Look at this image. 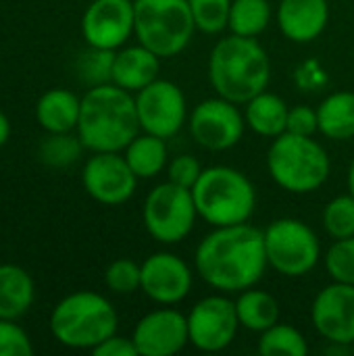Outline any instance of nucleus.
Segmentation results:
<instances>
[{"instance_id":"f257e3e1","label":"nucleus","mask_w":354,"mask_h":356,"mask_svg":"<svg viewBox=\"0 0 354 356\" xmlns=\"http://www.w3.org/2000/svg\"><path fill=\"white\" fill-rule=\"evenodd\" d=\"M267 267L265 234L250 223L213 227L194 252V269L200 280L223 294L257 286Z\"/></svg>"},{"instance_id":"f03ea898","label":"nucleus","mask_w":354,"mask_h":356,"mask_svg":"<svg viewBox=\"0 0 354 356\" xmlns=\"http://www.w3.org/2000/svg\"><path fill=\"white\" fill-rule=\"evenodd\" d=\"M142 131L136 96L113 81L88 88L75 134L90 152H123Z\"/></svg>"},{"instance_id":"7ed1b4c3","label":"nucleus","mask_w":354,"mask_h":356,"mask_svg":"<svg viewBox=\"0 0 354 356\" xmlns=\"http://www.w3.org/2000/svg\"><path fill=\"white\" fill-rule=\"evenodd\" d=\"M209 81L217 96L246 104L271 81V58L257 38L225 35L209 54Z\"/></svg>"},{"instance_id":"20e7f679","label":"nucleus","mask_w":354,"mask_h":356,"mask_svg":"<svg viewBox=\"0 0 354 356\" xmlns=\"http://www.w3.org/2000/svg\"><path fill=\"white\" fill-rule=\"evenodd\" d=\"M119 315L108 298L98 292L79 290L65 296L50 313L52 338L75 350H94L117 334Z\"/></svg>"},{"instance_id":"39448f33","label":"nucleus","mask_w":354,"mask_h":356,"mask_svg":"<svg viewBox=\"0 0 354 356\" xmlns=\"http://www.w3.org/2000/svg\"><path fill=\"white\" fill-rule=\"evenodd\" d=\"M198 217L211 227L248 223L257 209V190L238 169L227 165L207 167L192 188Z\"/></svg>"},{"instance_id":"423d86ee","label":"nucleus","mask_w":354,"mask_h":356,"mask_svg":"<svg viewBox=\"0 0 354 356\" xmlns=\"http://www.w3.org/2000/svg\"><path fill=\"white\" fill-rule=\"evenodd\" d=\"M330 154L315 136L282 134L267 150V171L271 179L290 194H311L330 177Z\"/></svg>"},{"instance_id":"0eeeda50","label":"nucleus","mask_w":354,"mask_h":356,"mask_svg":"<svg viewBox=\"0 0 354 356\" xmlns=\"http://www.w3.org/2000/svg\"><path fill=\"white\" fill-rule=\"evenodd\" d=\"M136 40L161 58H173L190 44L196 23L188 0H134Z\"/></svg>"},{"instance_id":"6e6552de","label":"nucleus","mask_w":354,"mask_h":356,"mask_svg":"<svg viewBox=\"0 0 354 356\" xmlns=\"http://www.w3.org/2000/svg\"><path fill=\"white\" fill-rule=\"evenodd\" d=\"M265 234V252L269 267L284 277L309 275L321 259V242L311 225L300 219L284 217L269 223Z\"/></svg>"},{"instance_id":"1a4fd4ad","label":"nucleus","mask_w":354,"mask_h":356,"mask_svg":"<svg viewBox=\"0 0 354 356\" xmlns=\"http://www.w3.org/2000/svg\"><path fill=\"white\" fill-rule=\"evenodd\" d=\"M198 219L192 190L173 181L154 186L142 207V223L148 236L161 244H179L186 240Z\"/></svg>"},{"instance_id":"9d476101","label":"nucleus","mask_w":354,"mask_h":356,"mask_svg":"<svg viewBox=\"0 0 354 356\" xmlns=\"http://www.w3.org/2000/svg\"><path fill=\"white\" fill-rule=\"evenodd\" d=\"M186 317L190 344L200 353H221L230 348L240 332L236 300L223 292L200 298Z\"/></svg>"},{"instance_id":"9b49d317","label":"nucleus","mask_w":354,"mask_h":356,"mask_svg":"<svg viewBox=\"0 0 354 356\" xmlns=\"http://www.w3.org/2000/svg\"><path fill=\"white\" fill-rule=\"evenodd\" d=\"M240 104L221 96L198 102L188 117V131L192 140L211 152H223L234 148L246 129L244 111Z\"/></svg>"},{"instance_id":"f8f14e48","label":"nucleus","mask_w":354,"mask_h":356,"mask_svg":"<svg viewBox=\"0 0 354 356\" xmlns=\"http://www.w3.org/2000/svg\"><path fill=\"white\" fill-rule=\"evenodd\" d=\"M134 96L142 131L171 140L188 123V102L177 83L159 77Z\"/></svg>"},{"instance_id":"ddd939ff","label":"nucleus","mask_w":354,"mask_h":356,"mask_svg":"<svg viewBox=\"0 0 354 356\" xmlns=\"http://www.w3.org/2000/svg\"><path fill=\"white\" fill-rule=\"evenodd\" d=\"M81 184L92 200L104 207H119L136 194L138 175L123 152H92L81 169Z\"/></svg>"},{"instance_id":"4468645a","label":"nucleus","mask_w":354,"mask_h":356,"mask_svg":"<svg viewBox=\"0 0 354 356\" xmlns=\"http://www.w3.org/2000/svg\"><path fill=\"white\" fill-rule=\"evenodd\" d=\"M136 31L134 0H90L81 17V35L88 46L119 50Z\"/></svg>"},{"instance_id":"2eb2a0df","label":"nucleus","mask_w":354,"mask_h":356,"mask_svg":"<svg viewBox=\"0 0 354 356\" xmlns=\"http://www.w3.org/2000/svg\"><path fill=\"white\" fill-rule=\"evenodd\" d=\"M131 340L140 356H175L188 344V317L171 307L146 313L134 327Z\"/></svg>"},{"instance_id":"dca6fc26","label":"nucleus","mask_w":354,"mask_h":356,"mask_svg":"<svg viewBox=\"0 0 354 356\" xmlns=\"http://www.w3.org/2000/svg\"><path fill=\"white\" fill-rule=\"evenodd\" d=\"M311 323L330 344L353 346L354 342V286L332 282L313 300Z\"/></svg>"},{"instance_id":"f3484780","label":"nucleus","mask_w":354,"mask_h":356,"mask_svg":"<svg viewBox=\"0 0 354 356\" xmlns=\"http://www.w3.org/2000/svg\"><path fill=\"white\" fill-rule=\"evenodd\" d=\"M194 284L190 265L173 252H154L142 263L140 290L161 307L179 305Z\"/></svg>"},{"instance_id":"a211bd4d","label":"nucleus","mask_w":354,"mask_h":356,"mask_svg":"<svg viewBox=\"0 0 354 356\" xmlns=\"http://www.w3.org/2000/svg\"><path fill=\"white\" fill-rule=\"evenodd\" d=\"M275 21L286 40L309 44L317 40L330 23L328 0H282L275 10Z\"/></svg>"},{"instance_id":"6ab92c4d","label":"nucleus","mask_w":354,"mask_h":356,"mask_svg":"<svg viewBox=\"0 0 354 356\" xmlns=\"http://www.w3.org/2000/svg\"><path fill=\"white\" fill-rule=\"evenodd\" d=\"M161 73V56L154 54L144 44L136 46H123L115 50L113 58V73L111 81L131 94L140 92L154 79H159Z\"/></svg>"},{"instance_id":"aec40b11","label":"nucleus","mask_w":354,"mask_h":356,"mask_svg":"<svg viewBox=\"0 0 354 356\" xmlns=\"http://www.w3.org/2000/svg\"><path fill=\"white\" fill-rule=\"evenodd\" d=\"M81 98L65 88L44 92L35 102V121L48 134H67L77 129Z\"/></svg>"},{"instance_id":"412c9836","label":"nucleus","mask_w":354,"mask_h":356,"mask_svg":"<svg viewBox=\"0 0 354 356\" xmlns=\"http://www.w3.org/2000/svg\"><path fill=\"white\" fill-rule=\"evenodd\" d=\"M288 113H290V106L286 104V100L269 90L257 94L244 104L246 127H250L257 136L269 138V140L286 134Z\"/></svg>"},{"instance_id":"4be33fe9","label":"nucleus","mask_w":354,"mask_h":356,"mask_svg":"<svg viewBox=\"0 0 354 356\" xmlns=\"http://www.w3.org/2000/svg\"><path fill=\"white\" fill-rule=\"evenodd\" d=\"M33 300L35 284L31 275L19 265H0V319L17 321L31 309Z\"/></svg>"},{"instance_id":"5701e85b","label":"nucleus","mask_w":354,"mask_h":356,"mask_svg":"<svg viewBox=\"0 0 354 356\" xmlns=\"http://www.w3.org/2000/svg\"><path fill=\"white\" fill-rule=\"evenodd\" d=\"M123 156L138 179H152L167 171L169 165V146L165 138L140 131L125 148Z\"/></svg>"},{"instance_id":"b1692460","label":"nucleus","mask_w":354,"mask_h":356,"mask_svg":"<svg viewBox=\"0 0 354 356\" xmlns=\"http://www.w3.org/2000/svg\"><path fill=\"white\" fill-rule=\"evenodd\" d=\"M319 134L330 140L346 142L354 138V92H332L317 106Z\"/></svg>"},{"instance_id":"393cba45","label":"nucleus","mask_w":354,"mask_h":356,"mask_svg":"<svg viewBox=\"0 0 354 356\" xmlns=\"http://www.w3.org/2000/svg\"><path fill=\"white\" fill-rule=\"evenodd\" d=\"M236 313L240 319V327L255 334H263L280 321V305L275 296L265 290H259L257 286L238 292Z\"/></svg>"},{"instance_id":"a878e982","label":"nucleus","mask_w":354,"mask_h":356,"mask_svg":"<svg viewBox=\"0 0 354 356\" xmlns=\"http://www.w3.org/2000/svg\"><path fill=\"white\" fill-rule=\"evenodd\" d=\"M271 17L269 0H232L227 29L236 35L259 38L269 27Z\"/></svg>"},{"instance_id":"bb28decb","label":"nucleus","mask_w":354,"mask_h":356,"mask_svg":"<svg viewBox=\"0 0 354 356\" xmlns=\"http://www.w3.org/2000/svg\"><path fill=\"white\" fill-rule=\"evenodd\" d=\"M259 355L261 356H307L309 342L307 338L288 323H275L263 334H259Z\"/></svg>"},{"instance_id":"cd10ccee","label":"nucleus","mask_w":354,"mask_h":356,"mask_svg":"<svg viewBox=\"0 0 354 356\" xmlns=\"http://www.w3.org/2000/svg\"><path fill=\"white\" fill-rule=\"evenodd\" d=\"M83 148L86 146L81 144L79 136L73 131L48 134V138L38 148V156L44 165L54 167V169H63V167L73 165L81 156Z\"/></svg>"},{"instance_id":"c85d7f7f","label":"nucleus","mask_w":354,"mask_h":356,"mask_svg":"<svg viewBox=\"0 0 354 356\" xmlns=\"http://www.w3.org/2000/svg\"><path fill=\"white\" fill-rule=\"evenodd\" d=\"M321 223L325 234L332 240H342V238H353L354 236V196L342 194L332 198L321 215Z\"/></svg>"},{"instance_id":"c756f323","label":"nucleus","mask_w":354,"mask_h":356,"mask_svg":"<svg viewBox=\"0 0 354 356\" xmlns=\"http://www.w3.org/2000/svg\"><path fill=\"white\" fill-rule=\"evenodd\" d=\"M196 31L207 35H217L227 29L232 0H188Z\"/></svg>"},{"instance_id":"7c9ffc66","label":"nucleus","mask_w":354,"mask_h":356,"mask_svg":"<svg viewBox=\"0 0 354 356\" xmlns=\"http://www.w3.org/2000/svg\"><path fill=\"white\" fill-rule=\"evenodd\" d=\"M113 58H115V50H102V48L88 46V50L81 52L79 58H77V75H79V79L88 88L108 83L111 73H113Z\"/></svg>"},{"instance_id":"2f4dec72","label":"nucleus","mask_w":354,"mask_h":356,"mask_svg":"<svg viewBox=\"0 0 354 356\" xmlns=\"http://www.w3.org/2000/svg\"><path fill=\"white\" fill-rule=\"evenodd\" d=\"M323 265L332 282L354 286V236L334 240L323 257Z\"/></svg>"},{"instance_id":"473e14b6","label":"nucleus","mask_w":354,"mask_h":356,"mask_svg":"<svg viewBox=\"0 0 354 356\" xmlns=\"http://www.w3.org/2000/svg\"><path fill=\"white\" fill-rule=\"evenodd\" d=\"M104 284L113 294L127 296L142 286V265L131 259H117L104 271Z\"/></svg>"},{"instance_id":"72a5a7b5","label":"nucleus","mask_w":354,"mask_h":356,"mask_svg":"<svg viewBox=\"0 0 354 356\" xmlns=\"http://www.w3.org/2000/svg\"><path fill=\"white\" fill-rule=\"evenodd\" d=\"M33 344L29 334L13 319H0V356H31Z\"/></svg>"},{"instance_id":"f704fd0d","label":"nucleus","mask_w":354,"mask_h":356,"mask_svg":"<svg viewBox=\"0 0 354 356\" xmlns=\"http://www.w3.org/2000/svg\"><path fill=\"white\" fill-rule=\"evenodd\" d=\"M202 165L196 156L192 154H179L175 159L169 161L167 165V179L182 186V188H188L192 190L196 186V181L200 179L202 175Z\"/></svg>"},{"instance_id":"c9c22d12","label":"nucleus","mask_w":354,"mask_h":356,"mask_svg":"<svg viewBox=\"0 0 354 356\" xmlns=\"http://www.w3.org/2000/svg\"><path fill=\"white\" fill-rule=\"evenodd\" d=\"M286 131L296 134V136H315V134L319 131L317 108H313V106H309V104L290 106Z\"/></svg>"},{"instance_id":"e433bc0d","label":"nucleus","mask_w":354,"mask_h":356,"mask_svg":"<svg viewBox=\"0 0 354 356\" xmlns=\"http://www.w3.org/2000/svg\"><path fill=\"white\" fill-rule=\"evenodd\" d=\"M94 356H140L138 348L131 338H123L119 334H113L104 342H100L94 350Z\"/></svg>"},{"instance_id":"4c0bfd02","label":"nucleus","mask_w":354,"mask_h":356,"mask_svg":"<svg viewBox=\"0 0 354 356\" xmlns=\"http://www.w3.org/2000/svg\"><path fill=\"white\" fill-rule=\"evenodd\" d=\"M8 138H10V121H8V117L0 111V148L8 142Z\"/></svg>"},{"instance_id":"58836bf2","label":"nucleus","mask_w":354,"mask_h":356,"mask_svg":"<svg viewBox=\"0 0 354 356\" xmlns=\"http://www.w3.org/2000/svg\"><path fill=\"white\" fill-rule=\"evenodd\" d=\"M346 186H348V192L354 196V159L348 167V173H346Z\"/></svg>"},{"instance_id":"ea45409f","label":"nucleus","mask_w":354,"mask_h":356,"mask_svg":"<svg viewBox=\"0 0 354 356\" xmlns=\"http://www.w3.org/2000/svg\"><path fill=\"white\" fill-rule=\"evenodd\" d=\"M351 348H353V353H354V342H353V346H351Z\"/></svg>"}]
</instances>
